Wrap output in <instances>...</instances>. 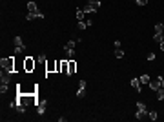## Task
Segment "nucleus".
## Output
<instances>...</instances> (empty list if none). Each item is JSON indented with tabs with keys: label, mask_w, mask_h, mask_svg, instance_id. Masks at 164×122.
<instances>
[{
	"label": "nucleus",
	"mask_w": 164,
	"mask_h": 122,
	"mask_svg": "<svg viewBox=\"0 0 164 122\" xmlns=\"http://www.w3.org/2000/svg\"><path fill=\"white\" fill-rule=\"evenodd\" d=\"M11 75H13V73L6 71V69H2V73H0V84H9V80H11Z\"/></svg>",
	"instance_id": "9d476101"
},
{
	"label": "nucleus",
	"mask_w": 164,
	"mask_h": 122,
	"mask_svg": "<svg viewBox=\"0 0 164 122\" xmlns=\"http://www.w3.org/2000/svg\"><path fill=\"white\" fill-rule=\"evenodd\" d=\"M157 100H164V87L157 89Z\"/></svg>",
	"instance_id": "f3484780"
},
{
	"label": "nucleus",
	"mask_w": 164,
	"mask_h": 122,
	"mask_svg": "<svg viewBox=\"0 0 164 122\" xmlns=\"http://www.w3.org/2000/svg\"><path fill=\"white\" fill-rule=\"evenodd\" d=\"M86 86H88V82L84 78L79 82V87H77V98H84V95H86Z\"/></svg>",
	"instance_id": "6e6552de"
},
{
	"label": "nucleus",
	"mask_w": 164,
	"mask_h": 122,
	"mask_svg": "<svg viewBox=\"0 0 164 122\" xmlns=\"http://www.w3.org/2000/svg\"><path fill=\"white\" fill-rule=\"evenodd\" d=\"M60 73H66L67 75V60H62V69H60Z\"/></svg>",
	"instance_id": "4be33fe9"
},
{
	"label": "nucleus",
	"mask_w": 164,
	"mask_h": 122,
	"mask_svg": "<svg viewBox=\"0 0 164 122\" xmlns=\"http://www.w3.org/2000/svg\"><path fill=\"white\" fill-rule=\"evenodd\" d=\"M161 84H162V87H164V77H161Z\"/></svg>",
	"instance_id": "cd10ccee"
},
{
	"label": "nucleus",
	"mask_w": 164,
	"mask_h": 122,
	"mask_svg": "<svg viewBox=\"0 0 164 122\" xmlns=\"http://www.w3.org/2000/svg\"><path fill=\"white\" fill-rule=\"evenodd\" d=\"M84 17H86L84 9H82V8H77V22H82V20H84Z\"/></svg>",
	"instance_id": "dca6fc26"
},
{
	"label": "nucleus",
	"mask_w": 164,
	"mask_h": 122,
	"mask_svg": "<svg viewBox=\"0 0 164 122\" xmlns=\"http://www.w3.org/2000/svg\"><path fill=\"white\" fill-rule=\"evenodd\" d=\"M140 84H149V75H140Z\"/></svg>",
	"instance_id": "6ab92c4d"
},
{
	"label": "nucleus",
	"mask_w": 164,
	"mask_h": 122,
	"mask_svg": "<svg viewBox=\"0 0 164 122\" xmlns=\"http://www.w3.org/2000/svg\"><path fill=\"white\" fill-rule=\"evenodd\" d=\"M46 15H44V13H27V15H26V20H35V18H40V20H42Z\"/></svg>",
	"instance_id": "ddd939ff"
},
{
	"label": "nucleus",
	"mask_w": 164,
	"mask_h": 122,
	"mask_svg": "<svg viewBox=\"0 0 164 122\" xmlns=\"http://www.w3.org/2000/svg\"><path fill=\"white\" fill-rule=\"evenodd\" d=\"M86 28H88V26H86V20H82V22L77 24V29H80V31H82V29H86Z\"/></svg>",
	"instance_id": "5701e85b"
},
{
	"label": "nucleus",
	"mask_w": 164,
	"mask_h": 122,
	"mask_svg": "<svg viewBox=\"0 0 164 122\" xmlns=\"http://www.w3.org/2000/svg\"><path fill=\"white\" fill-rule=\"evenodd\" d=\"M75 71H77V60L69 58V60H67V77L75 75Z\"/></svg>",
	"instance_id": "1a4fd4ad"
},
{
	"label": "nucleus",
	"mask_w": 164,
	"mask_h": 122,
	"mask_svg": "<svg viewBox=\"0 0 164 122\" xmlns=\"http://www.w3.org/2000/svg\"><path fill=\"white\" fill-rule=\"evenodd\" d=\"M84 13L86 15H93V13H97L100 9V0H93V2H88V6H84Z\"/></svg>",
	"instance_id": "7ed1b4c3"
},
{
	"label": "nucleus",
	"mask_w": 164,
	"mask_h": 122,
	"mask_svg": "<svg viewBox=\"0 0 164 122\" xmlns=\"http://www.w3.org/2000/svg\"><path fill=\"white\" fill-rule=\"evenodd\" d=\"M162 35H164V24H155V33H153V40L155 42H161L162 40Z\"/></svg>",
	"instance_id": "39448f33"
},
{
	"label": "nucleus",
	"mask_w": 164,
	"mask_h": 122,
	"mask_svg": "<svg viewBox=\"0 0 164 122\" xmlns=\"http://www.w3.org/2000/svg\"><path fill=\"white\" fill-rule=\"evenodd\" d=\"M27 13H38V6L35 0H31V2H27Z\"/></svg>",
	"instance_id": "4468645a"
},
{
	"label": "nucleus",
	"mask_w": 164,
	"mask_h": 122,
	"mask_svg": "<svg viewBox=\"0 0 164 122\" xmlns=\"http://www.w3.org/2000/svg\"><path fill=\"white\" fill-rule=\"evenodd\" d=\"M46 107H47V100H40L37 104V113L38 115H44L46 113Z\"/></svg>",
	"instance_id": "f8f14e48"
},
{
	"label": "nucleus",
	"mask_w": 164,
	"mask_h": 122,
	"mask_svg": "<svg viewBox=\"0 0 164 122\" xmlns=\"http://www.w3.org/2000/svg\"><path fill=\"white\" fill-rule=\"evenodd\" d=\"M46 62V55H44V53H40V55H38V60H37V64H44Z\"/></svg>",
	"instance_id": "b1692460"
},
{
	"label": "nucleus",
	"mask_w": 164,
	"mask_h": 122,
	"mask_svg": "<svg viewBox=\"0 0 164 122\" xmlns=\"http://www.w3.org/2000/svg\"><path fill=\"white\" fill-rule=\"evenodd\" d=\"M8 89H9V84H0V93H8Z\"/></svg>",
	"instance_id": "412c9836"
},
{
	"label": "nucleus",
	"mask_w": 164,
	"mask_h": 122,
	"mask_svg": "<svg viewBox=\"0 0 164 122\" xmlns=\"http://www.w3.org/2000/svg\"><path fill=\"white\" fill-rule=\"evenodd\" d=\"M15 55H18V53H24L26 51V44L22 42V37H15Z\"/></svg>",
	"instance_id": "0eeeda50"
},
{
	"label": "nucleus",
	"mask_w": 164,
	"mask_h": 122,
	"mask_svg": "<svg viewBox=\"0 0 164 122\" xmlns=\"http://www.w3.org/2000/svg\"><path fill=\"white\" fill-rule=\"evenodd\" d=\"M129 84H131L133 87H135V89H137V93H140L142 91V84H140V78H131V80H129Z\"/></svg>",
	"instance_id": "2eb2a0df"
},
{
	"label": "nucleus",
	"mask_w": 164,
	"mask_h": 122,
	"mask_svg": "<svg viewBox=\"0 0 164 122\" xmlns=\"http://www.w3.org/2000/svg\"><path fill=\"white\" fill-rule=\"evenodd\" d=\"M86 26H88V28H91V26H93V20L88 18V20H86Z\"/></svg>",
	"instance_id": "bb28decb"
},
{
	"label": "nucleus",
	"mask_w": 164,
	"mask_h": 122,
	"mask_svg": "<svg viewBox=\"0 0 164 122\" xmlns=\"http://www.w3.org/2000/svg\"><path fill=\"white\" fill-rule=\"evenodd\" d=\"M135 4H137V6H146L148 0H135Z\"/></svg>",
	"instance_id": "393cba45"
},
{
	"label": "nucleus",
	"mask_w": 164,
	"mask_h": 122,
	"mask_svg": "<svg viewBox=\"0 0 164 122\" xmlns=\"http://www.w3.org/2000/svg\"><path fill=\"white\" fill-rule=\"evenodd\" d=\"M148 60H149V62H153V60H155V53H149V55H148Z\"/></svg>",
	"instance_id": "a878e982"
},
{
	"label": "nucleus",
	"mask_w": 164,
	"mask_h": 122,
	"mask_svg": "<svg viewBox=\"0 0 164 122\" xmlns=\"http://www.w3.org/2000/svg\"><path fill=\"white\" fill-rule=\"evenodd\" d=\"M115 57H117V58H122V57H124V51H122V47H115Z\"/></svg>",
	"instance_id": "a211bd4d"
},
{
	"label": "nucleus",
	"mask_w": 164,
	"mask_h": 122,
	"mask_svg": "<svg viewBox=\"0 0 164 122\" xmlns=\"http://www.w3.org/2000/svg\"><path fill=\"white\" fill-rule=\"evenodd\" d=\"M75 46H77V40H73V38H69V40L64 44V51H66L67 60H69V58H75Z\"/></svg>",
	"instance_id": "f03ea898"
},
{
	"label": "nucleus",
	"mask_w": 164,
	"mask_h": 122,
	"mask_svg": "<svg viewBox=\"0 0 164 122\" xmlns=\"http://www.w3.org/2000/svg\"><path fill=\"white\" fill-rule=\"evenodd\" d=\"M144 117H148V107L144 102H137V113H135V119L137 120H142Z\"/></svg>",
	"instance_id": "20e7f679"
},
{
	"label": "nucleus",
	"mask_w": 164,
	"mask_h": 122,
	"mask_svg": "<svg viewBox=\"0 0 164 122\" xmlns=\"http://www.w3.org/2000/svg\"><path fill=\"white\" fill-rule=\"evenodd\" d=\"M148 117H149V120H157L159 115H157V111H148Z\"/></svg>",
	"instance_id": "aec40b11"
},
{
	"label": "nucleus",
	"mask_w": 164,
	"mask_h": 122,
	"mask_svg": "<svg viewBox=\"0 0 164 122\" xmlns=\"http://www.w3.org/2000/svg\"><path fill=\"white\" fill-rule=\"evenodd\" d=\"M0 66H2V69L9 71V73H15V57H8V58H0Z\"/></svg>",
	"instance_id": "f257e3e1"
},
{
	"label": "nucleus",
	"mask_w": 164,
	"mask_h": 122,
	"mask_svg": "<svg viewBox=\"0 0 164 122\" xmlns=\"http://www.w3.org/2000/svg\"><path fill=\"white\" fill-rule=\"evenodd\" d=\"M35 67H37V60H33V57H26L24 58V69L27 73H31Z\"/></svg>",
	"instance_id": "423d86ee"
},
{
	"label": "nucleus",
	"mask_w": 164,
	"mask_h": 122,
	"mask_svg": "<svg viewBox=\"0 0 164 122\" xmlns=\"http://www.w3.org/2000/svg\"><path fill=\"white\" fill-rule=\"evenodd\" d=\"M159 87H162V84H161V77H157L155 80H149V89H153V91H157Z\"/></svg>",
	"instance_id": "9b49d317"
}]
</instances>
